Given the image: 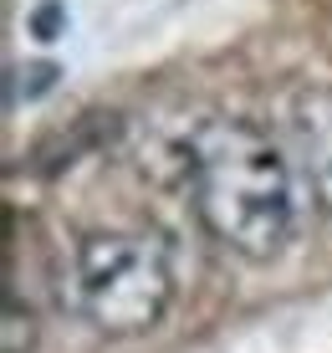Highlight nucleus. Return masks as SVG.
<instances>
[{
	"label": "nucleus",
	"mask_w": 332,
	"mask_h": 353,
	"mask_svg": "<svg viewBox=\"0 0 332 353\" xmlns=\"http://www.w3.org/2000/svg\"><path fill=\"white\" fill-rule=\"evenodd\" d=\"M46 88H56V67L52 62L16 67V77H10V103H21V97H41Z\"/></svg>",
	"instance_id": "5"
},
{
	"label": "nucleus",
	"mask_w": 332,
	"mask_h": 353,
	"mask_svg": "<svg viewBox=\"0 0 332 353\" xmlns=\"http://www.w3.org/2000/svg\"><path fill=\"white\" fill-rule=\"evenodd\" d=\"M302 143H307V169H312L317 194L332 205V97H312L297 113Z\"/></svg>",
	"instance_id": "3"
},
{
	"label": "nucleus",
	"mask_w": 332,
	"mask_h": 353,
	"mask_svg": "<svg viewBox=\"0 0 332 353\" xmlns=\"http://www.w3.org/2000/svg\"><path fill=\"white\" fill-rule=\"evenodd\" d=\"M72 302L103 338H133L169 312L174 266L158 236L143 230H92L72 261Z\"/></svg>",
	"instance_id": "2"
},
{
	"label": "nucleus",
	"mask_w": 332,
	"mask_h": 353,
	"mask_svg": "<svg viewBox=\"0 0 332 353\" xmlns=\"http://www.w3.org/2000/svg\"><path fill=\"white\" fill-rule=\"evenodd\" d=\"M36 348V318L16 297H6V318H0V353H31Z\"/></svg>",
	"instance_id": "4"
},
{
	"label": "nucleus",
	"mask_w": 332,
	"mask_h": 353,
	"mask_svg": "<svg viewBox=\"0 0 332 353\" xmlns=\"http://www.w3.org/2000/svg\"><path fill=\"white\" fill-rule=\"evenodd\" d=\"M189 200L205 230L245 261H271L297 225L287 154L240 118H210L189 139Z\"/></svg>",
	"instance_id": "1"
},
{
	"label": "nucleus",
	"mask_w": 332,
	"mask_h": 353,
	"mask_svg": "<svg viewBox=\"0 0 332 353\" xmlns=\"http://www.w3.org/2000/svg\"><path fill=\"white\" fill-rule=\"evenodd\" d=\"M56 16H61V6H41V10H36V36H41V41H46V36H56V31H52Z\"/></svg>",
	"instance_id": "6"
}]
</instances>
